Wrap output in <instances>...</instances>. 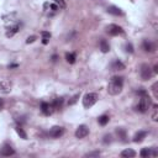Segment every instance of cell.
I'll return each mask as SVG.
<instances>
[{
	"label": "cell",
	"mask_w": 158,
	"mask_h": 158,
	"mask_svg": "<svg viewBox=\"0 0 158 158\" xmlns=\"http://www.w3.org/2000/svg\"><path fill=\"white\" fill-rule=\"evenodd\" d=\"M124 87V78L121 77H113L108 84V92L110 95H117L122 92Z\"/></svg>",
	"instance_id": "6da1fadb"
},
{
	"label": "cell",
	"mask_w": 158,
	"mask_h": 158,
	"mask_svg": "<svg viewBox=\"0 0 158 158\" xmlns=\"http://www.w3.org/2000/svg\"><path fill=\"white\" fill-rule=\"evenodd\" d=\"M150 106H151V98L148 96V94H145V95H141V98L138 100V104L136 105V110L142 114H145L148 111Z\"/></svg>",
	"instance_id": "7a4b0ae2"
},
{
	"label": "cell",
	"mask_w": 158,
	"mask_h": 158,
	"mask_svg": "<svg viewBox=\"0 0 158 158\" xmlns=\"http://www.w3.org/2000/svg\"><path fill=\"white\" fill-rule=\"evenodd\" d=\"M96 101H98V94L96 93H88L83 98V106L85 109H89Z\"/></svg>",
	"instance_id": "3957f363"
},
{
	"label": "cell",
	"mask_w": 158,
	"mask_h": 158,
	"mask_svg": "<svg viewBox=\"0 0 158 158\" xmlns=\"http://www.w3.org/2000/svg\"><path fill=\"white\" fill-rule=\"evenodd\" d=\"M106 32L110 36H119V35H122L124 34V29L121 27V26H119V25L111 24V25H109L108 27H106Z\"/></svg>",
	"instance_id": "277c9868"
},
{
	"label": "cell",
	"mask_w": 158,
	"mask_h": 158,
	"mask_svg": "<svg viewBox=\"0 0 158 158\" xmlns=\"http://www.w3.org/2000/svg\"><path fill=\"white\" fill-rule=\"evenodd\" d=\"M140 74H141V78L142 80H148V79L152 77V69L148 64H142L141 66V69H140Z\"/></svg>",
	"instance_id": "5b68a950"
},
{
	"label": "cell",
	"mask_w": 158,
	"mask_h": 158,
	"mask_svg": "<svg viewBox=\"0 0 158 158\" xmlns=\"http://www.w3.org/2000/svg\"><path fill=\"white\" fill-rule=\"evenodd\" d=\"M63 134H64V129L62 126H53L50 130V136L53 138H59L61 136H63Z\"/></svg>",
	"instance_id": "8992f818"
},
{
	"label": "cell",
	"mask_w": 158,
	"mask_h": 158,
	"mask_svg": "<svg viewBox=\"0 0 158 158\" xmlns=\"http://www.w3.org/2000/svg\"><path fill=\"white\" fill-rule=\"evenodd\" d=\"M88 135H89V129L85 125H80L76 131V137L77 138H84V137H87Z\"/></svg>",
	"instance_id": "52a82bcc"
},
{
	"label": "cell",
	"mask_w": 158,
	"mask_h": 158,
	"mask_svg": "<svg viewBox=\"0 0 158 158\" xmlns=\"http://www.w3.org/2000/svg\"><path fill=\"white\" fill-rule=\"evenodd\" d=\"M11 88H13V83L8 80V79H4V80L0 82V92L8 94L11 92Z\"/></svg>",
	"instance_id": "ba28073f"
},
{
	"label": "cell",
	"mask_w": 158,
	"mask_h": 158,
	"mask_svg": "<svg viewBox=\"0 0 158 158\" xmlns=\"http://www.w3.org/2000/svg\"><path fill=\"white\" fill-rule=\"evenodd\" d=\"M0 153H1L3 156H5V157H10V156L15 155V150L10 145H4L1 151H0Z\"/></svg>",
	"instance_id": "9c48e42d"
},
{
	"label": "cell",
	"mask_w": 158,
	"mask_h": 158,
	"mask_svg": "<svg viewBox=\"0 0 158 158\" xmlns=\"http://www.w3.org/2000/svg\"><path fill=\"white\" fill-rule=\"evenodd\" d=\"M52 104H48V103H46V101H43L41 104V111L46 116H48V115H51L52 114Z\"/></svg>",
	"instance_id": "30bf717a"
},
{
	"label": "cell",
	"mask_w": 158,
	"mask_h": 158,
	"mask_svg": "<svg viewBox=\"0 0 158 158\" xmlns=\"http://www.w3.org/2000/svg\"><path fill=\"white\" fill-rule=\"evenodd\" d=\"M146 136H147V131H138V132L134 136V142L140 143V142H142L146 138Z\"/></svg>",
	"instance_id": "8fae6325"
},
{
	"label": "cell",
	"mask_w": 158,
	"mask_h": 158,
	"mask_svg": "<svg viewBox=\"0 0 158 158\" xmlns=\"http://www.w3.org/2000/svg\"><path fill=\"white\" fill-rule=\"evenodd\" d=\"M111 69L113 71H122V69H125V64L122 62H120L119 59H116L111 63Z\"/></svg>",
	"instance_id": "7c38bea8"
},
{
	"label": "cell",
	"mask_w": 158,
	"mask_h": 158,
	"mask_svg": "<svg viewBox=\"0 0 158 158\" xmlns=\"http://www.w3.org/2000/svg\"><path fill=\"white\" fill-rule=\"evenodd\" d=\"M108 13L111 14V15H115V16H121V15H122V10L117 6H109Z\"/></svg>",
	"instance_id": "4fadbf2b"
},
{
	"label": "cell",
	"mask_w": 158,
	"mask_h": 158,
	"mask_svg": "<svg viewBox=\"0 0 158 158\" xmlns=\"http://www.w3.org/2000/svg\"><path fill=\"white\" fill-rule=\"evenodd\" d=\"M143 50H145L146 52H153V51L156 50V47H155V45L152 43V42L145 40V41H143Z\"/></svg>",
	"instance_id": "5bb4252c"
},
{
	"label": "cell",
	"mask_w": 158,
	"mask_h": 158,
	"mask_svg": "<svg viewBox=\"0 0 158 158\" xmlns=\"http://www.w3.org/2000/svg\"><path fill=\"white\" fill-rule=\"evenodd\" d=\"M136 156V152L131 148H127L121 152V157H125V158H134Z\"/></svg>",
	"instance_id": "9a60e30c"
},
{
	"label": "cell",
	"mask_w": 158,
	"mask_h": 158,
	"mask_svg": "<svg viewBox=\"0 0 158 158\" xmlns=\"http://www.w3.org/2000/svg\"><path fill=\"white\" fill-rule=\"evenodd\" d=\"M63 101H64L63 98H57V99H55V101L52 103V106H53V109H56V110H59L63 106Z\"/></svg>",
	"instance_id": "2e32d148"
},
{
	"label": "cell",
	"mask_w": 158,
	"mask_h": 158,
	"mask_svg": "<svg viewBox=\"0 0 158 158\" xmlns=\"http://www.w3.org/2000/svg\"><path fill=\"white\" fill-rule=\"evenodd\" d=\"M116 134H117V136H119V138H121L124 142L126 141V138H127L126 131H125V129H122V127H117V129H116Z\"/></svg>",
	"instance_id": "e0dca14e"
},
{
	"label": "cell",
	"mask_w": 158,
	"mask_h": 158,
	"mask_svg": "<svg viewBox=\"0 0 158 158\" xmlns=\"http://www.w3.org/2000/svg\"><path fill=\"white\" fill-rule=\"evenodd\" d=\"M100 50H101L103 53H106V52L110 51V45L105 40H101L100 41Z\"/></svg>",
	"instance_id": "ac0fdd59"
},
{
	"label": "cell",
	"mask_w": 158,
	"mask_h": 158,
	"mask_svg": "<svg viewBox=\"0 0 158 158\" xmlns=\"http://www.w3.org/2000/svg\"><path fill=\"white\" fill-rule=\"evenodd\" d=\"M41 36H42V43L43 45H47L50 42V38H51V34L48 31H42L41 32Z\"/></svg>",
	"instance_id": "d6986e66"
},
{
	"label": "cell",
	"mask_w": 158,
	"mask_h": 158,
	"mask_svg": "<svg viewBox=\"0 0 158 158\" xmlns=\"http://www.w3.org/2000/svg\"><path fill=\"white\" fill-rule=\"evenodd\" d=\"M19 29H20V25H17V24H16V25L13 26V27L8 31V32H6V36H8V37H13V36H14V35L19 31Z\"/></svg>",
	"instance_id": "ffe728a7"
},
{
	"label": "cell",
	"mask_w": 158,
	"mask_h": 158,
	"mask_svg": "<svg viewBox=\"0 0 158 158\" xmlns=\"http://www.w3.org/2000/svg\"><path fill=\"white\" fill-rule=\"evenodd\" d=\"M16 132L22 140H27V135H26V132L24 131V129L21 127V126H16Z\"/></svg>",
	"instance_id": "44dd1931"
},
{
	"label": "cell",
	"mask_w": 158,
	"mask_h": 158,
	"mask_svg": "<svg viewBox=\"0 0 158 158\" xmlns=\"http://www.w3.org/2000/svg\"><path fill=\"white\" fill-rule=\"evenodd\" d=\"M109 116H108V115H101V116H100L99 119H98V121H99V124L100 125H101V126H105V125H106L108 122H109Z\"/></svg>",
	"instance_id": "7402d4cb"
},
{
	"label": "cell",
	"mask_w": 158,
	"mask_h": 158,
	"mask_svg": "<svg viewBox=\"0 0 158 158\" xmlns=\"http://www.w3.org/2000/svg\"><path fill=\"white\" fill-rule=\"evenodd\" d=\"M66 61L68 63H71V64H73V63L76 62V55L74 53H67L66 55Z\"/></svg>",
	"instance_id": "603a6c76"
},
{
	"label": "cell",
	"mask_w": 158,
	"mask_h": 158,
	"mask_svg": "<svg viewBox=\"0 0 158 158\" xmlns=\"http://www.w3.org/2000/svg\"><path fill=\"white\" fill-rule=\"evenodd\" d=\"M140 156L143 157V158H147L151 156V148H142L141 152H140Z\"/></svg>",
	"instance_id": "cb8c5ba5"
},
{
	"label": "cell",
	"mask_w": 158,
	"mask_h": 158,
	"mask_svg": "<svg viewBox=\"0 0 158 158\" xmlns=\"http://www.w3.org/2000/svg\"><path fill=\"white\" fill-rule=\"evenodd\" d=\"M103 142H104V145H109V143H111V142H113L111 135H105V136H104Z\"/></svg>",
	"instance_id": "d4e9b609"
},
{
	"label": "cell",
	"mask_w": 158,
	"mask_h": 158,
	"mask_svg": "<svg viewBox=\"0 0 158 158\" xmlns=\"http://www.w3.org/2000/svg\"><path fill=\"white\" fill-rule=\"evenodd\" d=\"M55 3H56V5H57V6H58L59 9H64V8H66L64 0H55Z\"/></svg>",
	"instance_id": "484cf974"
},
{
	"label": "cell",
	"mask_w": 158,
	"mask_h": 158,
	"mask_svg": "<svg viewBox=\"0 0 158 158\" xmlns=\"http://www.w3.org/2000/svg\"><path fill=\"white\" fill-rule=\"evenodd\" d=\"M100 152L99 151H94V152H89V153L85 155V157H99Z\"/></svg>",
	"instance_id": "4316f807"
},
{
	"label": "cell",
	"mask_w": 158,
	"mask_h": 158,
	"mask_svg": "<svg viewBox=\"0 0 158 158\" xmlns=\"http://www.w3.org/2000/svg\"><path fill=\"white\" fill-rule=\"evenodd\" d=\"M78 99H79V94H77V95H74L73 96L69 101H68V105H73V104H76L77 101H78Z\"/></svg>",
	"instance_id": "83f0119b"
},
{
	"label": "cell",
	"mask_w": 158,
	"mask_h": 158,
	"mask_svg": "<svg viewBox=\"0 0 158 158\" xmlns=\"http://www.w3.org/2000/svg\"><path fill=\"white\" fill-rule=\"evenodd\" d=\"M157 88H158V83H155L153 85H152V92H153L155 96L158 98V92H157Z\"/></svg>",
	"instance_id": "f1b7e54d"
},
{
	"label": "cell",
	"mask_w": 158,
	"mask_h": 158,
	"mask_svg": "<svg viewBox=\"0 0 158 158\" xmlns=\"http://www.w3.org/2000/svg\"><path fill=\"white\" fill-rule=\"evenodd\" d=\"M125 48H126V52H129V53H132V52H134V47H132V45H131V43L126 45Z\"/></svg>",
	"instance_id": "f546056e"
},
{
	"label": "cell",
	"mask_w": 158,
	"mask_h": 158,
	"mask_svg": "<svg viewBox=\"0 0 158 158\" xmlns=\"http://www.w3.org/2000/svg\"><path fill=\"white\" fill-rule=\"evenodd\" d=\"M152 119H153V121L158 120V117H157V105L153 106V115H152Z\"/></svg>",
	"instance_id": "4dcf8cb0"
},
{
	"label": "cell",
	"mask_w": 158,
	"mask_h": 158,
	"mask_svg": "<svg viewBox=\"0 0 158 158\" xmlns=\"http://www.w3.org/2000/svg\"><path fill=\"white\" fill-rule=\"evenodd\" d=\"M36 40V36H30V37L26 40V43H32V42H35Z\"/></svg>",
	"instance_id": "1f68e13d"
},
{
	"label": "cell",
	"mask_w": 158,
	"mask_h": 158,
	"mask_svg": "<svg viewBox=\"0 0 158 158\" xmlns=\"http://www.w3.org/2000/svg\"><path fill=\"white\" fill-rule=\"evenodd\" d=\"M50 6H51V9H52V10H53V11H57V10H58V6H57V5H56V4H51V5H50Z\"/></svg>",
	"instance_id": "d6a6232c"
},
{
	"label": "cell",
	"mask_w": 158,
	"mask_h": 158,
	"mask_svg": "<svg viewBox=\"0 0 158 158\" xmlns=\"http://www.w3.org/2000/svg\"><path fill=\"white\" fill-rule=\"evenodd\" d=\"M3 106H4V100H3L1 98H0V110L3 109Z\"/></svg>",
	"instance_id": "836d02e7"
},
{
	"label": "cell",
	"mask_w": 158,
	"mask_h": 158,
	"mask_svg": "<svg viewBox=\"0 0 158 158\" xmlns=\"http://www.w3.org/2000/svg\"><path fill=\"white\" fill-rule=\"evenodd\" d=\"M17 67V64H10L9 66V69H11V68H16Z\"/></svg>",
	"instance_id": "e575fe53"
},
{
	"label": "cell",
	"mask_w": 158,
	"mask_h": 158,
	"mask_svg": "<svg viewBox=\"0 0 158 158\" xmlns=\"http://www.w3.org/2000/svg\"><path fill=\"white\" fill-rule=\"evenodd\" d=\"M57 61V56L55 55V56H52V62H56Z\"/></svg>",
	"instance_id": "d590c367"
},
{
	"label": "cell",
	"mask_w": 158,
	"mask_h": 158,
	"mask_svg": "<svg viewBox=\"0 0 158 158\" xmlns=\"http://www.w3.org/2000/svg\"><path fill=\"white\" fill-rule=\"evenodd\" d=\"M155 73H158V66L157 64L155 66Z\"/></svg>",
	"instance_id": "8d00e7d4"
}]
</instances>
